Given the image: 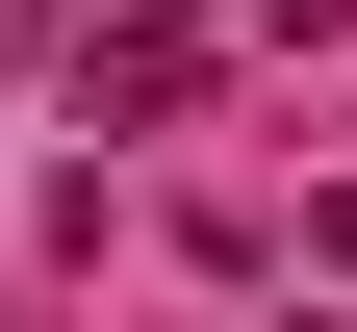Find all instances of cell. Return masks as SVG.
Segmentation results:
<instances>
[{"label":"cell","mask_w":357,"mask_h":332,"mask_svg":"<svg viewBox=\"0 0 357 332\" xmlns=\"http://www.w3.org/2000/svg\"><path fill=\"white\" fill-rule=\"evenodd\" d=\"M77 103H102V128H178V103H204V26H102V77H77Z\"/></svg>","instance_id":"cell-1"},{"label":"cell","mask_w":357,"mask_h":332,"mask_svg":"<svg viewBox=\"0 0 357 332\" xmlns=\"http://www.w3.org/2000/svg\"><path fill=\"white\" fill-rule=\"evenodd\" d=\"M306 256H332V281H357V205H306Z\"/></svg>","instance_id":"cell-2"}]
</instances>
